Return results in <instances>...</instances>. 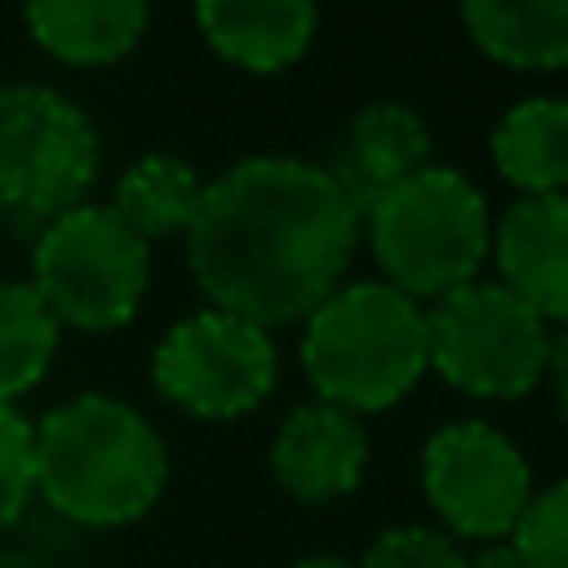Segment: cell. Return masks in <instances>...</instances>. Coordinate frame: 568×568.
I'll list each match as a JSON object with an SVG mask.
<instances>
[{"instance_id": "1", "label": "cell", "mask_w": 568, "mask_h": 568, "mask_svg": "<svg viewBox=\"0 0 568 568\" xmlns=\"http://www.w3.org/2000/svg\"><path fill=\"white\" fill-rule=\"evenodd\" d=\"M185 245L210 310L280 329L339 290L359 250V210L314 160L245 155L205 185Z\"/></svg>"}, {"instance_id": "2", "label": "cell", "mask_w": 568, "mask_h": 568, "mask_svg": "<svg viewBox=\"0 0 568 568\" xmlns=\"http://www.w3.org/2000/svg\"><path fill=\"white\" fill-rule=\"evenodd\" d=\"M170 454L115 394H75L36 424V494L80 529H125L160 504Z\"/></svg>"}, {"instance_id": "3", "label": "cell", "mask_w": 568, "mask_h": 568, "mask_svg": "<svg viewBox=\"0 0 568 568\" xmlns=\"http://www.w3.org/2000/svg\"><path fill=\"white\" fill-rule=\"evenodd\" d=\"M304 379L320 404L344 414H379L409 399L429 374V329L424 310L384 280L339 284L300 334Z\"/></svg>"}, {"instance_id": "4", "label": "cell", "mask_w": 568, "mask_h": 568, "mask_svg": "<svg viewBox=\"0 0 568 568\" xmlns=\"http://www.w3.org/2000/svg\"><path fill=\"white\" fill-rule=\"evenodd\" d=\"M359 240H369L384 284L419 304L479 280V265L494 245V215L469 175L424 165L364 210Z\"/></svg>"}, {"instance_id": "5", "label": "cell", "mask_w": 568, "mask_h": 568, "mask_svg": "<svg viewBox=\"0 0 568 568\" xmlns=\"http://www.w3.org/2000/svg\"><path fill=\"white\" fill-rule=\"evenodd\" d=\"M100 175L90 115L50 85H0V225L36 240L85 205Z\"/></svg>"}, {"instance_id": "6", "label": "cell", "mask_w": 568, "mask_h": 568, "mask_svg": "<svg viewBox=\"0 0 568 568\" xmlns=\"http://www.w3.org/2000/svg\"><path fill=\"white\" fill-rule=\"evenodd\" d=\"M30 290L60 329L115 334L150 290V245L130 235L110 205H80L30 240Z\"/></svg>"}, {"instance_id": "7", "label": "cell", "mask_w": 568, "mask_h": 568, "mask_svg": "<svg viewBox=\"0 0 568 568\" xmlns=\"http://www.w3.org/2000/svg\"><path fill=\"white\" fill-rule=\"evenodd\" d=\"M429 369L474 399L514 404L549 374V324L499 280H474L424 314Z\"/></svg>"}, {"instance_id": "8", "label": "cell", "mask_w": 568, "mask_h": 568, "mask_svg": "<svg viewBox=\"0 0 568 568\" xmlns=\"http://www.w3.org/2000/svg\"><path fill=\"white\" fill-rule=\"evenodd\" d=\"M150 379L160 399L185 409L190 419L225 424L270 399L280 379V354L270 329L205 304L165 329L150 354Z\"/></svg>"}, {"instance_id": "9", "label": "cell", "mask_w": 568, "mask_h": 568, "mask_svg": "<svg viewBox=\"0 0 568 568\" xmlns=\"http://www.w3.org/2000/svg\"><path fill=\"white\" fill-rule=\"evenodd\" d=\"M419 484L429 509L449 524V534L479 544L514 539L534 499L529 459L509 434L484 419H454L434 429L424 444Z\"/></svg>"}, {"instance_id": "10", "label": "cell", "mask_w": 568, "mask_h": 568, "mask_svg": "<svg viewBox=\"0 0 568 568\" xmlns=\"http://www.w3.org/2000/svg\"><path fill=\"white\" fill-rule=\"evenodd\" d=\"M369 469V434L354 414L300 404L270 444V474L294 504H334L359 489Z\"/></svg>"}, {"instance_id": "11", "label": "cell", "mask_w": 568, "mask_h": 568, "mask_svg": "<svg viewBox=\"0 0 568 568\" xmlns=\"http://www.w3.org/2000/svg\"><path fill=\"white\" fill-rule=\"evenodd\" d=\"M499 284L544 324H568V195H519L494 225Z\"/></svg>"}, {"instance_id": "12", "label": "cell", "mask_w": 568, "mask_h": 568, "mask_svg": "<svg viewBox=\"0 0 568 568\" xmlns=\"http://www.w3.org/2000/svg\"><path fill=\"white\" fill-rule=\"evenodd\" d=\"M434 155V135L424 125V115L404 100H369L359 115L349 120L339 140V165L329 170L334 185L349 195V205L364 210L379 195H389L394 185H404L409 175H419Z\"/></svg>"}, {"instance_id": "13", "label": "cell", "mask_w": 568, "mask_h": 568, "mask_svg": "<svg viewBox=\"0 0 568 568\" xmlns=\"http://www.w3.org/2000/svg\"><path fill=\"white\" fill-rule=\"evenodd\" d=\"M195 26L220 60L250 75H280L304 60L320 30V10L310 0H205Z\"/></svg>"}, {"instance_id": "14", "label": "cell", "mask_w": 568, "mask_h": 568, "mask_svg": "<svg viewBox=\"0 0 568 568\" xmlns=\"http://www.w3.org/2000/svg\"><path fill=\"white\" fill-rule=\"evenodd\" d=\"M26 30L60 65L100 70L125 60L145 40L150 6L140 0H36L26 6Z\"/></svg>"}, {"instance_id": "15", "label": "cell", "mask_w": 568, "mask_h": 568, "mask_svg": "<svg viewBox=\"0 0 568 568\" xmlns=\"http://www.w3.org/2000/svg\"><path fill=\"white\" fill-rule=\"evenodd\" d=\"M494 170L519 195H568V100L529 95L494 125Z\"/></svg>"}, {"instance_id": "16", "label": "cell", "mask_w": 568, "mask_h": 568, "mask_svg": "<svg viewBox=\"0 0 568 568\" xmlns=\"http://www.w3.org/2000/svg\"><path fill=\"white\" fill-rule=\"evenodd\" d=\"M469 40L509 70H568V0H469Z\"/></svg>"}, {"instance_id": "17", "label": "cell", "mask_w": 568, "mask_h": 568, "mask_svg": "<svg viewBox=\"0 0 568 568\" xmlns=\"http://www.w3.org/2000/svg\"><path fill=\"white\" fill-rule=\"evenodd\" d=\"M200 200H205V180L195 175V165L155 150V155H140L120 175L110 210H115V220L130 235H140L150 245V240L190 235V225L200 215Z\"/></svg>"}, {"instance_id": "18", "label": "cell", "mask_w": 568, "mask_h": 568, "mask_svg": "<svg viewBox=\"0 0 568 568\" xmlns=\"http://www.w3.org/2000/svg\"><path fill=\"white\" fill-rule=\"evenodd\" d=\"M60 324L26 280H0V404H16L50 374Z\"/></svg>"}, {"instance_id": "19", "label": "cell", "mask_w": 568, "mask_h": 568, "mask_svg": "<svg viewBox=\"0 0 568 568\" xmlns=\"http://www.w3.org/2000/svg\"><path fill=\"white\" fill-rule=\"evenodd\" d=\"M30 499H36V424L16 404H0V534L16 529Z\"/></svg>"}, {"instance_id": "20", "label": "cell", "mask_w": 568, "mask_h": 568, "mask_svg": "<svg viewBox=\"0 0 568 568\" xmlns=\"http://www.w3.org/2000/svg\"><path fill=\"white\" fill-rule=\"evenodd\" d=\"M509 544L524 568H568V479L534 494Z\"/></svg>"}, {"instance_id": "21", "label": "cell", "mask_w": 568, "mask_h": 568, "mask_svg": "<svg viewBox=\"0 0 568 568\" xmlns=\"http://www.w3.org/2000/svg\"><path fill=\"white\" fill-rule=\"evenodd\" d=\"M464 564H469V554H459V544L449 534L404 524V529L379 534L354 568H464Z\"/></svg>"}, {"instance_id": "22", "label": "cell", "mask_w": 568, "mask_h": 568, "mask_svg": "<svg viewBox=\"0 0 568 568\" xmlns=\"http://www.w3.org/2000/svg\"><path fill=\"white\" fill-rule=\"evenodd\" d=\"M464 568H524V559H519V549L504 539V544H484L479 554H469Z\"/></svg>"}, {"instance_id": "23", "label": "cell", "mask_w": 568, "mask_h": 568, "mask_svg": "<svg viewBox=\"0 0 568 568\" xmlns=\"http://www.w3.org/2000/svg\"><path fill=\"white\" fill-rule=\"evenodd\" d=\"M549 374L554 379H568V324H564V334L549 344Z\"/></svg>"}, {"instance_id": "24", "label": "cell", "mask_w": 568, "mask_h": 568, "mask_svg": "<svg viewBox=\"0 0 568 568\" xmlns=\"http://www.w3.org/2000/svg\"><path fill=\"white\" fill-rule=\"evenodd\" d=\"M294 568H354V564H344V559H334V554H314V559H300Z\"/></svg>"}, {"instance_id": "25", "label": "cell", "mask_w": 568, "mask_h": 568, "mask_svg": "<svg viewBox=\"0 0 568 568\" xmlns=\"http://www.w3.org/2000/svg\"><path fill=\"white\" fill-rule=\"evenodd\" d=\"M554 394H559V419L568 424V379H554Z\"/></svg>"}]
</instances>
